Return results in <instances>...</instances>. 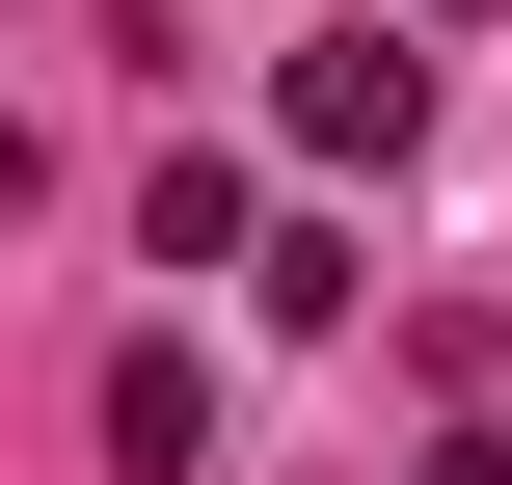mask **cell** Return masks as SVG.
<instances>
[{"label": "cell", "mask_w": 512, "mask_h": 485, "mask_svg": "<svg viewBox=\"0 0 512 485\" xmlns=\"http://www.w3.org/2000/svg\"><path fill=\"white\" fill-rule=\"evenodd\" d=\"M405 135H432V54L405 27H324L297 54V162H405Z\"/></svg>", "instance_id": "cell-1"}, {"label": "cell", "mask_w": 512, "mask_h": 485, "mask_svg": "<svg viewBox=\"0 0 512 485\" xmlns=\"http://www.w3.org/2000/svg\"><path fill=\"white\" fill-rule=\"evenodd\" d=\"M108 459H135V485L216 459V351H108Z\"/></svg>", "instance_id": "cell-2"}, {"label": "cell", "mask_w": 512, "mask_h": 485, "mask_svg": "<svg viewBox=\"0 0 512 485\" xmlns=\"http://www.w3.org/2000/svg\"><path fill=\"white\" fill-rule=\"evenodd\" d=\"M405 27H486V0H405Z\"/></svg>", "instance_id": "cell-3"}]
</instances>
